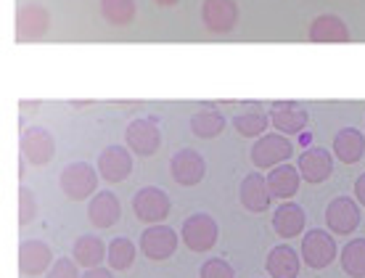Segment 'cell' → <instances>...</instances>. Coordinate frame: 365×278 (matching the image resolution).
<instances>
[{
	"label": "cell",
	"mask_w": 365,
	"mask_h": 278,
	"mask_svg": "<svg viewBox=\"0 0 365 278\" xmlns=\"http://www.w3.org/2000/svg\"><path fill=\"white\" fill-rule=\"evenodd\" d=\"M297 167H299L304 183L318 185L334 175V151H329V148L323 146L304 148L299 154V159H297Z\"/></svg>",
	"instance_id": "obj_12"
},
{
	"label": "cell",
	"mask_w": 365,
	"mask_h": 278,
	"mask_svg": "<svg viewBox=\"0 0 365 278\" xmlns=\"http://www.w3.org/2000/svg\"><path fill=\"white\" fill-rule=\"evenodd\" d=\"M96 170H98L106 183H122L133 173V151L122 146H106L98 154Z\"/></svg>",
	"instance_id": "obj_15"
},
{
	"label": "cell",
	"mask_w": 365,
	"mask_h": 278,
	"mask_svg": "<svg viewBox=\"0 0 365 278\" xmlns=\"http://www.w3.org/2000/svg\"><path fill=\"white\" fill-rule=\"evenodd\" d=\"M156 6H162V9H170V6H178L180 0H154Z\"/></svg>",
	"instance_id": "obj_36"
},
{
	"label": "cell",
	"mask_w": 365,
	"mask_h": 278,
	"mask_svg": "<svg viewBox=\"0 0 365 278\" xmlns=\"http://www.w3.org/2000/svg\"><path fill=\"white\" fill-rule=\"evenodd\" d=\"M135 0H101V16L111 27H128L135 21Z\"/></svg>",
	"instance_id": "obj_25"
},
{
	"label": "cell",
	"mask_w": 365,
	"mask_h": 278,
	"mask_svg": "<svg viewBox=\"0 0 365 278\" xmlns=\"http://www.w3.org/2000/svg\"><path fill=\"white\" fill-rule=\"evenodd\" d=\"M270 128L283 135H299L310 122V111L297 101H275L270 103Z\"/></svg>",
	"instance_id": "obj_11"
},
{
	"label": "cell",
	"mask_w": 365,
	"mask_h": 278,
	"mask_svg": "<svg viewBox=\"0 0 365 278\" xmlns=\"http://www.w3.org/2000/svg\"><path fill=\"white\" fill-rule=\"evenodd\" d=\"M119 217H122V202L117 199L114 191H98L91 199V204H88V220L98 231L114 228L119 222Z\"/></svg>",
	"instance_id": "obj_18"
},
{
	"label": "cell",
	"mask_w": 365,
	"mask_h": 278,
	"mask_svg": "<svg viewBox=\"0 0 365 278\" xmlns=\"http://www.w3.org/2000/svg\"><path fill=\"white\" fill-rule=\"evenodd\" d=\"M267 185H270V194H273V199H281V202H289V199H294V196L299 194V185H302L299 167L289 165V162H283V165L273 167V170L267 173Z\"/></svg>",
	"instance_id": "obj_20"
},
{
	"label": "cell",
	"mask_w": 365,
	"mask_h": 278,
	"mask_svg": "<svg viewBox=\"0 0 365 278\" xmlns=\"http://www.w3.org/2000/svg\"><path fill=\"white\" fill-rule=\"evenodd\" d=\"M133 212L140 222L146 225H156V222H165L173 212V202L170 196L156 188V185H143L140 191H135L133 196Z\"/></svg>",
	"instance_id": "obj_6"
},
{
	"label": "cell",
	"mask_w": 365,
	"mask_h": 278,
	"mask_svg": "<svg viewBox=\"0 0 365 278\" xmlns=\"http://www.w3.org/2000/svg\"><path fill=\"white\" fill-rule=\"evenodd\" d=\"M222 130H225V117L215 109H204L191 117V133L196 138H217Z\"/></svg>",
	"instance_id": "obj_28"
},
{
	"label": "cell",
	"mask_w": 365,
	"mask_h": 278,
	"mask_svg": "<svg viewBox=\"0 0 365 278\" xmlns=\"http://www.w3.org/2000/svg\"><path fill=\"white\" fill-rule=\"evenodd\" d=\"M249 157L257 170H273L294 157V146L289 135H283V133H265L255 140Z\"/></svg>",
	"instance_id": "obj_4"
},
{
	"label": "cell",
	"mask_w": 365,
	"mask_h": 278,
	"mask_svg": "<svg viewBox=\"0 0 365 278\" xmlns=\"http://www.w3.org/2000/svg\"><path fill=\"white\" fill-rule=\"evenodd\" d=\"M170 175L178 185H199L207 175V162L196 148H178L170 159Z\"/></svg>",
	"instance_id": "obj_10"
},
{
	"label": "cell",
	"mask_w": 365,
	"mask_h": 278,
	"mask_svg": "<svg viewBox=\"0 0 365 278\" xmlns=\"http://www.w3.org/2000/svg\"><path fill=\"white\" fill-rule=\"evenodd\" d=\"M109 254V244H103L101 236H93V233H85L80 239L74 241L72 247V257L80 268H98L101 262Z\"/></svg>",
	"instance_id": "obj_24"
},
{
	"label": "cell",
	"mask_w": 365,
	"mask_h": 278,
	"mask_svg": "<svg viewBox=\"0 0 365 278\" xmlns=\"http://www.w3.org/2000/svg\"><path fill=\"white\" fill-rule=\"evenodd\" d=\"M265 270L270 278H297L302 270V254H297L289 244H278L267 254Z\"/></svg>",
	"instance_id": "obj_22"
},
{
	"label": "cell",
	"mask_w": 365,
	"mask_h": 278,
	"mask_svg": "<svg viewBox=\"0 0 365 278\" xmlns=\"http://www.w3.org/2000/svg\"><path fill=\"white\" fill-rule=\"evenodd\" d=\"M37 212H40V204L35 191L29 185H19V225L27 228L29 222H35Z\"/></svg>",
	"instance_id": "obj_30"
},
{
	"label": "cell",
	"mask_w": 365,
	"mask_h": 278,
	"mask_svg": "<svg viewBox=\"0 0 365 278\" xmlns=\"http://www.w3.org/2000/svg\"><path fill=\"white\" fill-rule=\"evenodd\" d=\"M199 278H236V270L230 268V262L220 257L204 259V265L199 270Z\"/></svg>",
	"instance_id": "obj_31"
},
{
	"label": "cell",
	"mask_w": 365,
	"mask_h": 278,
	"mask_svg": "<svg viewBox=\"0 0 365 278\" xmlns=\"http://www.w3.org/2000/svg\"><path fill=\"white\" fill-rule=\"evenodd\" d=\"M138 249L135 244L125 236H117V239L109 241V254H106V262H109L111 270H130L135 265Z\"/></svg>",
	"instance_id": "obj_29"
},
{
	"label": "cell",
	"mask_w": 365,
	"mask_h": 278,
	"mask_svg": "<svg viewBox=\"0 0 365 278\" xmlns=\"http://www.w3.org/2000/svg\"><path fill=\"white\" fill-rule=\"evenodd\" d=\"M19 148H21V157L27 159L29 165L46 167L56 157V138L46 128H24L21 138H19Z\"/></svg>",
	"instance_id": "obj_8"
},
{
	"label": "cell",
	"mask_w": 365,
	"mask_h": 278,
	"mask_svg": "<svg viewBox=\"0 0 365 278\" xmlns=\"http://www.w3.org/2000/svg\"><path fill=\"white\" fill-rule=\"evenodd\" d=\"M331 151H334V157H336L339 162L357 165V162L365 157V135L355 128H341L336 135H334Z\"/></svg>",
	"instance_id": "obj_23"
},
{
	"label": "cell",
	"mask_w": 365,
	"mask_h": 278,
	"mask_svg": "<svg viewBox=\"0 0 365 278\" xmlns=\"http://www.w3.org/2000/svg\"><path fill=\"white\" fill-rule=\"evenodd\" d=\"M98 177L101 173L93 170V165H88V162H69L58 175V185H61L66 199L85 202V199H93L98 191Z\"/></svg>",
	"instance_id": "obj_1"
},
{
	"label": "cell",
	"mask_w": 365,
	"mask_h": 278,
	"mask_svg": "<svg viewBox=\"0 0 365 278\" xmlns=\"http://www.w3.org/2000/svg\"><path fill=\"white\" fill-rule=\"evenodd\" d=\"M233 128H236V133L244 135V138H259V135H265V130L270 128V114L257 111V109L241 111V114L233 117Z\"/></svg>",
	"instance_id": "obj_27"
},
{
	"label": "cell",
	"mask_w": 365,
	"mask_h": 278,
	"mask_svg": "<svg viewBox=\"0 0 365 278\" xmlns=\"http://www.w3.org/2000/svg\"><path fill=\"white\" fill-rule=\"evenodd\" d=\"M355 199L360 202V207H365V173L355 180Z\"/></svg>",
	"instance_id": "obj_34"
},
{
	"label": "cell",
	"mask_w": 365,
	"mask_h": 278,
	"mask_svg": "<svg viewBox=\"0 0 365 278\" xmlns=\"http://www.w3.org/2000/svg\"><path fill=\"white\" fill-rule=\"evenodd\" d=\"M339 259H341V270L349 278H365V239L347 241L339 252Z\"/></svg>",
	"instance_id": "obj_26"
},
{
	"label": "cell",
	"mask_w": 365,
	"mask_h": 278,
	"mask_svg": "<svg viewBox=\"0 0 365 278\" xmlns=\"http://www.w3.org/2000/svg\"><path fill=\"white\" fill-rule=\"evenodd\" d=\"M53 249L48 247L46 241L40 239H29V241H21V247H19V270H21V276H46L51 265H53Z\"/></svg>",
	"instance_id": "obj_13"
},
{
	"label": "cell",
	"mask_w": 365,
	"mask_h": 278,
	"mask_svg": "<svg viewBox=\"0 0 365 278\" xmlns=\"http://www.w3.org/2000/svg\"><path fill=\"white\" fill-rule=\"evenodd\" d=\"M307 37L310 43H331V46H341V43H349V27L347 21L336 14H320L315 21L307 29Z\"/></svg>",
	"instance_id": "obj_19"
},
{
	"label": "cell",
	"mask_w": 365,
	"mask_h": 278,
	"mask_svg": "<svg viewBox=\"0 0 365 278\" xmlns=\"http://www.w3.org/2000/svg\"><path fill=\"white\" fill-rule=\"evenodd\" d=\"M360 202L349 199V196H336L331 199V204L326 207V225L334 236H349L357 231L360 225Z\"/></svg>",
	"instance_id": "obj_9"
},
{
	"label": "cell",
	"mask_w": 365,
	"mask_h": 278,
	"mask_svg": "<svg viewBox=\"0 0 365 278\" xmlns=\"http://www.w3.org/2000/svg\"><path fill=\"white\" fill-rule=\"evenodd\" d=\"M299 254L307 268H312V270L329 268L331 262L339 257V247H336L334 233L323 231V228H312V231H307L304 236H302Z\"/></svg>",
	"instance_id": "obj_2"
},
{
	"label": "cell",
	"mask_w": 365,
	"mask_h": 278,
	"mask_svg": "<svg viewBox=\"0 0 365 278\" xmlns=\"http://www.w3.org/2000/svg\"><path fill=\"white\" fill-rule=\"evenodd\" d=\"M35 114L37 111V101H21V114Z\"/></svg>",
	"instance_id": "obj_35"
},
{
	"label": "cell",
	"mask_w": 365,
	"mask_h": 278,
	"mask_svg": "<svg viewBox=\"0 0 365 278\" xmlns=\"http://www.w3.org/2000/svg\"><path fill=\"white\" fill-rule=\"evenodd\" d=\"M43 278H83V273H80V265L74 262V257H58Z\"/></svg>",
	"instance_id": "obj_32"
},
{
	"label": "cell",
	"mask_w": 365,
	"mask_h": 278,
	"mask_svg": "<svg viewBox=\"0 0 365 278\" xmlns=\"http://www.w3.org/2000/svg\"><path fill=\"white\" fill-rule=\"evenodd\" d=\"M201 21L215 35H228L238 24V3L236 0H204Z\"/></svg>",
	"instance_id": "obj_14"
},
{
	"label": "cell",
	"mask_w": 365,
	"mask_h": 278,
	"mask_svg": "<svg viewBox=\"0 0 365 278\" xmlns=\"http://www.w3.org/2000/svg\"><path fill=\"white\" fill-rule=\"evenodd\" d=\"M307 225V212L302 210L297 202H281V207L273 212V231L281 236V239H294L299 236Z\"/></svg>",
	"instance_id": "obj_21"
},
{
	"label": "cell",
	"mask_w": 365,
	"mask_h": 278,
	"mask_svg": "<svg viewBox=\"0 0 365 278\" xmlns=\"http://www.w3.org/2000/svg\"><path fill=\"white\" fill-rule=\"evenodd\" d=\"M238 199H241V207L247 212H267V207L273 202V194H270V185H267V177H262V173H249L241 185H238Z\"/></svg>",
	"instance_id": "obj_16"
},
{
	"label": "cell",
	"mask_w": 365,
	"mask_h": 278,
	"mask_svg": "<svg viewBox=\"0 0 365 278\" xmlns=\"http://www.w3.org/2000/svg\"><path fill=\"white\" fill-rule=\"evenodd\" d=\"M117 270H111V268H103V265H98V268H88L83 273V278H117L114 276Z\"/></svg>",
	"instance_id": "obj_33"
},
{
	"label": "cell",
	"mask_w": 365,
	"mask_h": 278,
	"mask_svg": "<svg viewBox=\"0 0 365 278\" xmlns=\"http://www.w3.org/2000/svg\"><path fill=\"white\" fill-rule=\"evenodd\" d=\"M51 29V14L40 3H29L16 11V37L19 40H40Z\"/></svg>",
	"instance_id": "obj_17"
},
{
	"label": "cell",
	"mask_w": 365,
	"mask_h": 278,
	"mask_svg": "<svg viewBox=\"0 0 365 278\" xmlns=\"http://www.w3.org/2000/svg\"><path fill=\"white\" fill-rule=\"evenodd\" d=\"M125 143L135 157H151L162 146V128L159 122L151 117H140L133 120L125 128Z\"/></svg>",
	"instance_id": "obj_7"
},
{
	"label": "cell",
	"mask_w": 365,
	"mask_h": 278,
	"mask_svg": "<svg viewBox=\"0 0 365 278\" xmlns=\"http://www.w3.org/2000/svg\"><path fill=\"white\" fill-rule=\"evenodd\" d=\"M220 239V225L217 220L207 212H196L191 217H185L182 220V228H180V241L188 247L191 252H212L215 249V244Z\"/></svg>",
	"instance_id": "obj_3"
},
{
	"label": "cell",
	"mask_w": 365,
	"mask_h": 278,
	"mask_svg": "<svg viewBox=\"0 0 365 278\" xmlns=\"http://www.w3.org/2000/svg\"><path fill=\"white\" fill-rule=\"evenodd\" d=\"M138 249L151 262H165L178 252V231L165 225V222L148 225L146 231L140 233V239H138Z\"/></svg>",
	"instance_id": "obj_5"
}]
</instances>
